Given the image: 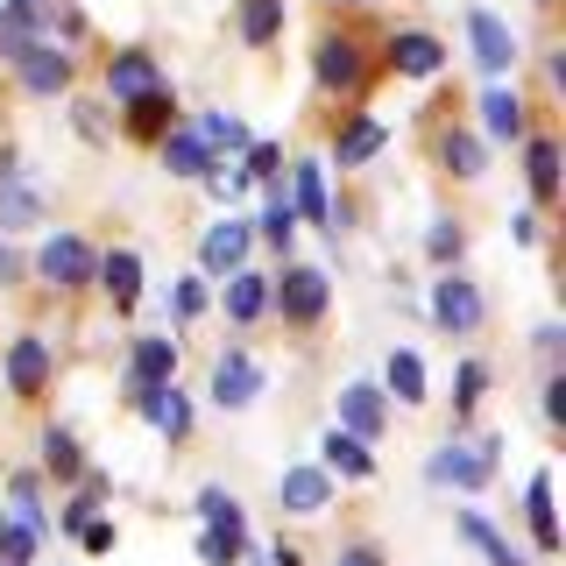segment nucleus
Instances as JSON below:
<instances>
[{"mask_svg": "<svg viewBox=\"0 0 566 566\" xmlns=\"http://www.w3.org/2000/svg\"><path fill=\"white\" fill-rule=\"evenodd\" d=\"M312 99L326 106H368V93L382 85V29L361 8H333L312 29Z\"/></svg>", "mask_w": 566, "mask_h": 566, "instance_id": "nucleus-1", "label": "nucleus"}, {"mask_svg": "<svg viewBox=\"0 0 566 566\" xmlns=\"http://www.w3.org/2000/svg\"><path fill=\"white\" fill-rule=\"evenodd\" d=\"M333 312V276L318 270V262H283V270H270V318L283 333H318Z\"/></svg>", "mask_w": 566, "mask_h": 566, "instance_id": "nucleus-2", "label": "nucleus"}, {"mask_svg": "<svg viewBox=\"0 0 566 566\" xmlns=\"http://www.w3.org/2000/svg\"><path fill=\"white\" fill-rule=\"evenodd\" d=\"M517 170H524L531 212H538V220H553L559 199H566V156H559V120H553V106H538L531 135L517 142Z\"/></svg>", "mask_w": 566, "mask_h": 566, "instance_id": "nucleus-3", "label": "nucleus"}, {"mask_svg": "<svg viewBox=\"0 0 566 566\" xmlns=\"http://www.w3.org/2000/svg\"><path fill=\"white\" fill-rule=\"evenodd\" d=\"M495 453H503V439H495V432H474V424H468V432H447V447L424 460V482L474 495V489L495 482Z\"/></svg>", "mask_w": 566, "mask_h": 566, "instance_id": "nucleus-4", "label": "nucleus"}, {"mask_svg": "<svg viewBox=\"0 0 566 566\" xmlns=\"http://www.w3.org/2000/svg\"><path fill=\"white\" fill-rule=\"evenodd\" d=\"M418 142H424V156H432V170L447 177V185H482V170H489V142L474 135V120H468V114L418 120Z\"/></svg>", "mask_w": 566, "mask_h": 566, "instance_id": "nucleus-5", "label": "nucleus"}, {"mask_svg": "<svg viewBox=\"0 0 566 566\" xmlns=\"http://www.w3.org/2000/svg\"><path fill=\"white\" fill-rule=\"evenodd\" d=\"M191 510H199V559L206 566H241V553H248V510H241V495L220 489V482H206Z\"/></svg>", "mask_w": 566, "mask_h": 566, "instance_id": "nucleus-6", "label": "nucleus"}, {"mask_svg": "<svg viewBox=\"0 0 566 566\" xmlns=\"http://www.w3.org/2000/svg\"><path fill=\"white\" fill-rule=\"evenodd\" d=\"M93 270H99V248L78 227H57V234H43V248H35V283L50 297H85L93 291Z\"/></svg>", "mask_w": 566, "mask_h": 566, "instance_id": "nucleus-7", "label": "nucleus"}, {"mask_svg": "<svg viewBox=\"0 0 566 566\" xmlns=\"http://www.w3.org/2000/svg\"><path fill=\"white\" fill-rule=\"evenodd\" d=\"M0 382H8V397L22 403V411H43L50 382H57V347H50L35 326H22L8 340V354H0Z\"/></svg>", "mask_w": 566, "mask_h": 566, "instance_id": "nucleus-8", "label": "nucleus"}, {"mask_svg": "<svg viewBox=\"0 0 566 566\" xmlns=\"http://www.w3.org/2000/svg\"><path fill=\"white\" fill-rule=\"evenodd\" d=\"M447 64H453V50H447V35H439V29H424V22L382 29V78L432 85V78H447Z\"/></svg>", "mask_w": 566, "mask_h": 566, "instance_id": "nucleus-9", "label": "nucleus"}, {"mask_svg": "<svg viewBox=\"0 0 566 566\" xmlns=\"http://www.w3.org/2000/svg\"><path fill=\"white\" fill-rule=\"evenodd\" d=\"M424 312H432V326L447 333V340H474V333L489 326V291H482L468 270H439L432 297H424Z\"/></svg>", "mask_w": 566, "mask_h": 566, "instance_id": "nucleus-10", "label": "nucleus"}, {"mask_svg": "<svg viewBox=\"0 0 566 566\" xmlns=\"http://www.w3.org/2000/svg\"><path fill=\"white\" fill-rule=\"evenodd\" d=\"M8 71H14V85H22L29 99H71V93H78V50L50 43V35H35Z\"/></svg>", "mask_w": 566, "mask_h": 566, "instance_id": "nucleus-11", "label": "nucleus"}, {"mask_svg": "<svg viewBox=\"0 0 566 566\" xmlns=\"http://www.w3.org/2000/svg\"><path fill=\"white\" fill-rule=\"evenodd\" d=\"M382 142H389V128L368 114V106H333V114H326V156H333V170L376 164Z\"/></svg>", "mask_w": 566, "mask_h": 566, "instance_id": "nucleus-12", "label": "nucleus"}, {"mask_svg": "<svg viewBox=\"0 0 566 566\" xmlns=\"http://www.w3.org/2000/svg\"><path fill=\"white\" fill-rule=\"evenodd\" d=\"M468 57H474V71H482V78H510V71H517V57H524L517 29H510L503 14L489 8V0H474V8H468Z\"/></svg>", "mask_w": 566, "mask_h": 566, "instance_id": "nucleus-13", "label": "nucleus"}, {"mask_svg": "<svg viewBox=\"0 0 566 566\" xmlns=\"http://www.w3.org/2000/svg\"><path fill=\"white\" fill-rule=\"evenodd\" d=\"M156 85H170V78H164V57H156L149 43H120V50H106V57H99V93L114 99V106L156 93Z\"/></svg>", "mask_w": 566, "mask_h": 566, "instance_id": "nucleus-14", "label": "nucleus"}, {"mask_svg": "<svg viewBox=\"0 0 566 566\" xmlns=\"http://www.w3.org/2000/svg\"><path fill=\"white\" fill-rule=\"evenodd\" d=\"M177 361H185L177 333H135V340H128V368H120V403L135 411V397H142V389L177 382Z\"/></svg>", "mask_w": 566, "mask_h": 566, "instance_id": "nucleus-15", "label": "nucleus"}, {"mask_svg": "<svg viewBox=\"0 0 566 566\" xmlns=\"http://www.w3.org/2000/svg\"><path fill=\"white\" fill-rule=\"evenodd\" d=\"M177 120H185V99H177V85H156V93H142L120 106V120H114V135L128 142V149H156Z\"/></svg>", "mask_w": 566, "mask_h": 566, "instance_id": "nucleus-16", "label": "nucleus"}, {"mask_svg": "<svg viewBox=\"0 0 566 566\" xmlns=\"http://www.w3.org/2000/svg\"><path fill=\"white\" fill-rule=\"evenodd\" d=\"M262 382H270V376H262V361H255V354H248V347L234 340V347H220V354H212L206 397L220 403V411H248V403L262 397Z\"/></svg>", "mask_w": 566, "mask_h": 566, "instance_id": "nucleus-17", "label": "nucleus"}, {"mask_svg": "<svg viewBox=\"0 0 566 566\" xmlns=\"http://www.w3.org/2000/svg\"><path fill=\"white\" fill-rule=\"evenodd\" d=\"M531 120H538V106H531L517 85H503V78H489V93H482V142H503V149H517V142L531 135Z\"/></svg>", "mask_w": 566, "mask_h": 566, "instance_id": "nucleus-18", "label": "nucleus"}, {"mask_svg": "<svg viewBox=\"0 0 566 566\" xmlns=\"http://www.w3.org/2000/svg\"><path fill=\"white\" fill-rule=\"evenodd\" d=\"M255 255V220H234V212H220V220L206 227V241H199V276H234L241 262Z\"/></svg>", "mask_w": 566, "mask_h": 566, "instance_id": "nucleus-19", "label": "nucleus"}, {"mask_svg": "<svg viewBox=\"0 0 566 566\" xmlns=\"http://www.w3.org/2000/svg\"><path fill=\"white\" fill-rule=\"evenodd\" d=\"M276 510L283 517H326L333 510V474L318 460H297V468L276 474Z\"/></svg>", "mask_w": 566, "mask_h": 566, "instance_id": "nucleus-20", "label": "nucleus"}, {"mask_svg": "<svg viewBox=\"0 0 566 566\" xmlns=\"http://www.w3.org/2000/svg\"><path fill=\"white\" fill-rule=\"evenodd\" d=\"M220 312H227V326H234V333L262 326V318H270V270L241 262L234 276H220Z\"/></svg>", "mask_w": 566, "mask_h": 566, "instance_id": "nucleus-21", "label": "nucleus"}, {"mask_svg": "<svg viewBox=\"0 0 566 566\" xmlns=\"http://www.w3.org/2000/svg\"><path fill=\"white\" fill-rule=\"evenodd\" d=\"M93 291L114 305V318H128V312L142 305V255H135V248H99Z\"/></svg>", "mask_w": 566, "mask_h": 566, "instance_id": "nucleus-22", "label": "nucleus"}, {"mask_svg": "<svg viewBox=\"0 0 566 566\" xmlns=\"http://www.w3.org/2000/svg\"><path fill=\"white\" fill-rule=\"evenodd\" d=\"M389 411H397V403L382 397V382H347V389H340V418H333V424L376 447V439L389 432Z\"/></svg>", "mask_w": 566, "mask_h": 566, "instance_id": "nucleus-23", "label": "nucleus"}, {"mask_svg": "<svg viewBox=\"0 0 566 566\" xmlns=\"http://www.w3.org/2000/svg\"><path fill=\"white\" fill-rule=\"evenodd\" d=\"M85 468H93V460H85V447H78V432H71V424H43V432H35V474H43V482L71 489Z\"/></svg>", "mask_w": 566, "mask_h": 566, "instance_id": "nucleus-24", "label": "nucleus"}, {"mask_svg": "<svg viewBox=\"0 0 566 566\" xmlns=\"http://www.w3.org/2000/svg\"><path fill=\"white\" fill-rule=\"evenodd\" d=\"M524 524H531V553L538 559H559V510H553V468H538L524 482Z\"/></svg>", "mask_w": 566, "mask_h": 566, "instance_id": "nucleus-25", "label": "nucleus"}, {"mask_svg": "<svg viewBox=\"0 0 566 566\" xmlns=\"http://www.w3.org/2000/svg\"><path fill=\"white\" fill-rule=\"evenodd\" d=\"M135 418H149L156 439H170V447H185V439H191V397H185L177 382L142 389V397H135Z\"/></svg>", "mask_w": 566, "mask_h": 566, "instance_id": "nucleus-26", "label": "nucleus"}, {"mask_svg": "<svg viewBox=\"0 0 566 566\" xmlns=\"http://www.w3.org/2000/svg\"><path fill=\"white\" fill-rule=\"evenodd\" d=\"M382 397L403 403V411H424V403H432V382H424L418 347H389V361H382Z\"/></svg>", "mask_w": 566, "mask_h": 566, "instance_id": "nucleus-27", "label": "nucleus"}, {"mask_svg": "<svg viewBox=\"0 0 566 566\" xmlns=\"http://www.w3.org/2000/svg\"><path fill=\"white\" fill-rule=\"evenodd\" d=\"M283 170H291V206H297V220L326 234V220H333V199H326V164H318V156H297V164H283Z\"/></svg>", "mask_w": 566, "mask_h": 566, "instance_id": "nucleus-28", "label": "nucleus"}, {"mask_svg": "<svg viewBox=\"0 0 566 566\" xmlns=\"http://www.w3.org/2000/svg\"><path fill=\"white\" fill-rule=\"evenodd\" d=\"M283 22H291V0H234V35L241 50H276Z\"/></svg>", "mask_w": 566, "mask_h": 566, "instance_id": "nucleus-29", "label": "nucleus"}, {"mask_svg": "<svg viewBox=\"0 0 566 566\" xmlns=\"http://www.w3.org/2000/svg\"><path fill=\"white\" fill-rule=\"evenodd\" d=\"M318 468H326V474H340V482H376V447L333 424V432L318 439Z\"/></svg>", "mask_w": 566, "mask_h": 566, "instance_id": "nucleus-30", "label": "nucleus"}, {"mask_svg": "<svg viewBox=\"0 0 566 566\" xmlns=\"http://www.w3.org/2000/svg\"><path fill=\"white\" fill-rule=\"evenodd\" d=\"M156 164H164L170 177H191V185H199V177H206L212 164H220V156H212L206 142L191 135V120H177V128H170L164 142H156Z\"/></svg>", "mask_w": 566, "mask_h": 566, "instance_id": "nucleus-31", "label": "nucleus"}, {"mask_svg": "<svg viewBox=\"0 0 566 566\" xmlns=\"http://www.w3.org/2000/svg\"><path fill=\"white\" fill-rule=\"evenodd\" d=\"M43 227V185L35 177H0V234H29Z\"/></svg>", "mask_w": 566, "mask_h": 566, "instance_id": "nucleus-32", "label": "nucleus"}, {"mask_svg": "<svg viewBox=\"0 0 566 566\" xmlns=\"http://www.w3.org/2000/svg\"><path fill=\"white\" fill-rule=\"evenodd\" d=\"M255 241H262V248H276V255H291V241H297V206H291V191H283V185H262Z\"/></svg>", "mask_w": 566, "mask_h": 566, "instance_id": "nucleus-33", "label": "nucleus"}, {"mask_svg": "<svg viewBox=\"0 0 566 566\" xmlns=\"http://www.w3.org/2000/svg\"><path fill=\"white\" fill-rule=\"evenodd\" d=\"M8 517H22L35 538L57 531V524H50V510H43V474H35V468H14L8 474Z\"/></svg>", "mask_w": 566, "mask_h": 566, "instance_id": "nucleus-34", "label": "nucleus"}, {"mask_svg": "<svg viewBox=\"0 0 566 566\" xmlns=\"http://www.w3.org/2000/svg\"><path fill=\"white\" fill-rule=\"evenodd\" d=\"M489 361H482V354H468V361H460L453 368V432H468V424H474V411H482V397H489Z\"/></svg>", "mask_w": 566, "mask_h": 566, "instance_id": "nucleus-35", "label": "nucleus"}, {"mask_svg": "<svg viewBox=\"0 0 566 566\" xmlns=\"http://www.w3.org/2000/svg\"><path fill=\"white\" fill-rule=\"evenodd\" d=\"M453 524H460V538H468V545H474V553H482L489 566H531V559L517 553V545H510V538H503V531H495V524L482 517V510H460V517H453Z\"/></svg>", "mask_w": 566, "mask_h": 566, "instance_id": "nucleus-36", "label": "nucleus"}, {"mask_svg": "<svg viewBox=\"0 0 566 566\" xmlns=\"http://www.w3.org/2000/svg\"><path fill=\"white\" fill-rule=\"evenodd\" d=\"M424 262H432V270H460V262H468V220H460V212H439V220L424 227Z\"/></svg>", "mask_w": 566, "mask_h": 566, "instance_id": "nucleus-37", "label": "nucleus"}, {"mask_svg": "<svg viewBox=\"0 0 566 566\" xmlns=\"http://www.w3.org/2000/svg\"><path fill=\"white\" fill-rule=\"evenodd\" d=\"M191 135H199L212 156H220V149H227V156H241L248 142H255V135H248V120H241V114H227V106H212V114H199V120H191Z\"/></svg>", "mask_w": 566, "mask_h": 566, "instance_id": "nucleus-38", "label": "nucleus"}, {"mask_svg": "<svg viewBox=\"0 0 566 566\" xmlns=\"http://www.w3.org/2000/svg\"><path fill=\"white\" fill-rule=\"evenodd\" d=\"M206 305H212V276H199V270L177 276L170 283V333H185L191 318H206Z\"/></svg>", "mask_w": 566, "mask_h": 566, "instance_id": "nucleus-39", "label": "nucleus"}, {"mask_svg": "<svg viewBox=\"0 0 566 566\" xmlns=\"http://www.w3.org/2000/svg\"><path fill=\"white\" fill-rule=\"evenodd\" d=\"M0 14H8V22L22 29V35H57V14H64V0H8Z\"/></svg>", "mask_w": 566, "mask_h": 566, "instance_id": "nucleus-40", "label": "nucleus"}, {"mask_svg": "<svg viewBox=\"0 0 566 566\" xmlns=\"http://www.w3.org/2000/svg\"><path fill=\"white\" fill-rule=\"evenodd\" d=\"M35 553H43V538H35L22 517L0 510V566H35Z\"/></svg>", "mask_w": 566, "mask_h": 566, "instance_id": "nucleus-41", "label": "nucleus"}, {"mask_svg": "<svg viewBox=\"0 0 566 566\" xmlns=\"http://www.w3.org/2000/svg\"><path fill=\"white\" fill-rule=\"evenodd\" d=\"M241 170H248V185H283V142H248Z\"/></svg>", "mask_w": 566, "mask_h": 566, "instance_id": "nucleus-42", "label": "nucleus"}, {"mask_svg": "<svg viewBox=\"0 0 566 566\" xmlns=\"http://www.w3.org/2000/svg\"><path fill=\"white\" fill-rule=\"evenodd\" d=\"M71 128H78L93 149H106L114 142V120H106V99H71Z\"/></svg>", "mask_w": 566, "mask_h": 566, "instance_id": "nucleus-43", "label": "nucleus"}, {"mask_svg": "<svg viewBox=\"0 0 566 566\" xmlns=\"http://www.w3.org/2000/svg\"><path fill=\"white\" fill-rule=\"evenodd\" d=\"M538 418H545V432H566V368H545V382H538Z\"/></svg>", "mask_w": 566, "mask_h": 566, "instance_id": "nucleus-44", "label": "nucleus"}, {"mask_svg": "<svg viewBox=\"0 0 566 566\" xmlns=\"http://www.w3.org/2000/svg\"><path fill=\"white\" fill-rule=\"evenodd\" d=\"M114 545H120V531H114V517H106V510H99V517H85V524H78V553L106 559V553H114Z\"/></svg>", "mask_w": 566, "mask_h": 566, "instance_id": "nucleus-45", "label": "nucleus"}, {"mask_svg": "<svg viewBox=\"0 0 566 566\" xmlns=\"http://www.w3.org/2000/svg\"><path fill=\"white\" fill-rule=\"evenodd\" d=\"M333 566H389V553H382L376 538H347L340 553H333Z\"/></svg>", "mask_w": 566, "mask_h": 566, "instance_id": "nucleus-46", "label": "nucleus"}, {"mask_svg": "<svg viewBox=\"0 0 566 566\" xmlns=\"http://www.w3.org/2000/svg\"><path fill=\"white\" fill-rule=\"evenodd\" d=\"M559 340H566V333H559V318H545V326L531 333V347H538V361H545V368H559Z\"/></svg>", "mask_w": 566, "mask_h": 566, "instance_id": "nucleus-47", "label": "nucleus"}, {"mask_svg": "<svg viewBox=\"0 0 566 566\" xmlns=\"http://www.w3.org/2000/svg\"><path fill=\"white\" fill-rule=\"evenodd\" d=\"M517 241H524V248L545 241V220H538V212H517Z\"/></svg>", "mask_w": 566, "mask_h": 566, "instance_id": "nucleus-48", "label": "nucleus"}, {"mask_svg": "<svg viewBox=\"0 0 566 566\" xmlns=\"http://www.w3.org/2000/svg\"><path fill=\"white\" fill-rule=\"evenodd\" d=\"M262 559H270V566H305V553H297L291 538H276V545H270V553H262Z\"/></svg>", "mask_w": 566, "mask_h": 566, "instance_id": "nucleus-49", "label": "nucleus"}, {"mask_svg": "<svg viewBox=\"0 0 566 566\" xmlns=\"http://www.w3.org/2000/svg\"><path fill=\"white\" fill-rule=\"evenodd\" d=\"M531 8H538V14H553V8H559V0H531Z\"/></svg>", "mask_w": 566, "mask_h": 566, "instance_id": "nucleus-50", "label": "nucleus"}]
</instances>
